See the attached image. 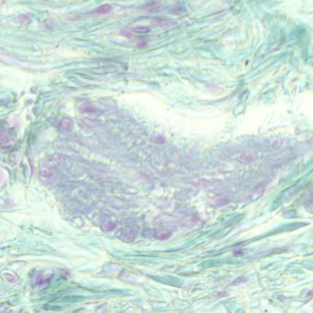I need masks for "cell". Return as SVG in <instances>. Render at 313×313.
Listing matches in <instances>:
<instances>
[{
  "label": "cell",
  "mask_w": 313,
  "mask_h": 313,
  "mask_svg": "<svg viewBox=\"0 0 313 313\" xmlns=\"http://www.w3.org/2000/svg\"><path fill=\"white\" fill-rule=\"evenodd\" d=\"M146 45H147V42H141V43L139 42L138 43V47H140V48H143Z\"/></svg>",
  "instance_id": "5b68a950"
},
{
  "label": "cell",
  "mask_w": 313,
  "mask_h": 313,
  "mask_svg": "<svg viewBox=\"0 0 313 313\" xmlns=\"http://www.w3.org/2000/svg\"><path fill=\"white\" fill-rule=\"evenodd\" d=\"M133 31L135 33H140V34H145L149 33L151 31V28L147 26H139L133 28Z\"/></svg>",
  "instance_id": "3957f363"
},
{
  "label": "cell",
  "mask_w": 313,
  "mask_h": 313,
  "mask_svg": "<svg viewBox=\"0 0 313 313\" xmlns=\"http://www.w3.org/2000/svg\"><path fill=\"white\" fill-rule=\"evenodd\" d=\"M159 6H160V3L158 1H151L147 4L143 5L142 6H141V9L144 10V11H152V10L156 9Z\"/></svg>",
  "instance_id": "6da1fadb"
},
{
  "label": "cell",
  "mask_w": 313,
  "mask_h": 313,
  "mask_svg": "<svg viewBox=\"0 0 313 313\" xmlns=\"http://www.w3.org/2000/svg\"><path fill=\"white\" fill-rule=\"evenodd\" d=\"M120 34H121L122 36H124V37H126V38H129V39L132 38V31H128V30H123V31H121Z\"/></svg>",
  "instance_id": "277c9868"
},
{
  "label": "cell",
  "mask_w": 313,
  "mask_h": 313,
  "mask_svg": "<svg viewBox=\"0 0 313 313\" xmlns=\"http://www.w3.org/2000/svg\"><path fill=\"white\" fill-rule=\"evenodd\" d=\"M112 9V6L110 4H104L100 6H98V8L95 10L94 12L97 13V14H100V15H103V14H107L108 12H110Z\"/></svg>",
  "instance_id": "7a4b0ae2"
}]
</instances>
